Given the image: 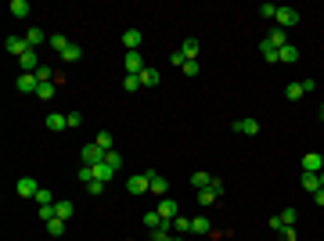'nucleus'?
Wrapping results in <instances>:
<instances>
[{"instance_id":"obj_1","label":"nucleus","mask_w":324,"mask_h":241,"mask_svg":"<svg viewBox=\"0 0 324 241\" xmlns=\"http://www.w3.org/2000/svg\"><path fill=\"white\" fill-rule=\"evenodd\" d=\"M148 65H144V58H141V51H126V58H123V72L126 76H141Z\"/></svg>"},{"instance_id":"obj_2","label":"nucleus","mask_w":324,"mask_h":241,"mask_svg":"<svg viewBox=\"0 0 324 241\" xmlns=\"http://www.w3.org/2000/svg\"><path fill=\"white\" fill-rule=\"evenodd\" d=\"M162 220H166V223H173L177 216H180V205H177V198H162V202H158V209H155Z\"/></svg>"},{"instance_id":"obj_3","label":"nucleus","mask_w":324,"mask_h":241,"mask_svg":"<svg viewBox=\"0 0 324 241\" xmlns=\"http://www.w3.org/2000/svg\"><path fill=\"white\" fill-rule=\"evenodd\" d=\"M79 155H83V166H101V162H105V148H98L94 141L79 151Z\"/></svg>"},{"instance_id":"obj_4","label":"nucleus","mask_w":324,"mask_h":241,"mask_svg":"<svg viewBox=\"0 0 324 241\" xmlns=\"http://www.w3.org/2000/svg\"><path fill=\"white\" fill-rule=\"evenodd\" d=\"M274 22H277V29H292L299 22V11L296 8H277V18Z\"/></svg>"},{"instance_id":"obj_5","label":"nucleus","mask_w":324,"mask_h":241,"mask_svg":"<svg viewBox=\"0 0 324 241\" xmlns=\"http://www.w3.org/2000/svg\"><path fill=\"white\" fill-rule=\"evenodd\" d=\"M15 87H18L22 94H36V87H40V79H36V72H22V76L15 79Z\"/></svg>"},{"instance_id":"obj_6","label":"nucleus","mask_w":324,"mask_h":241,"mask_svg":"<svg viewBox=\"0 0 324 241\" xmlns=\"http://www.w3.org/2000/svg\"><path fill=\"white\" fill-rule=\"evenodd\" d=\"M148 180H151V194H158V198H170V180L166 177H158V173H148Z\"/></svg>"},{"instance_id":"obj_7","label":"nucleus","mask_w":324,"mask_h":241,"mask_svg":"<svg viewBox=\"0 0 324 241\" xmlns=\"http://www.w3.org/2000/svg\"><path fill=\"white\" fill-rule=\"evenodd\" d=\"M148 187H151L148 173H137V177H130V180H126V191H130V194H144Z\"/></svg>"},{"instance_id":"obj_8","label":"nucleus","mask_w":324,"mask_h":241,"mask_svg":"<svg viewBox=\"0 0 324 241\" xmlns=\"http://www.w3.org/2000/svg\"><path fill=\"white\" fill-rule=\"evenodd\" d=\"M15 191H18L22 198H36V194H40V187H36V180H33V177H18Z\"/></svg>"},{"instance_id":"obj_9","label":"nucleus","mask_w":324,"mask_h":241,"mask_svg":"<svg viewBox=\"0 0 324 241\" xmlns=\"http://www.w3.org/2000/svg\"><path fill=\"white\" fill-rule=\"evenodd\" d=\"M324 169V158H320V151H310V155H303V173H320Z\"/></svg>"},{"instance_id":"obj_10","label":"nucleus","mask_w":324,"mask_h":241,"mask_svg":"<svg viewBox=\"0 0 324 241\" xmlns=\"http://www.w3.org/2000/svg\"><path fill=\"white\" fill-rule=\"evenodd\" d=\"M141 44H144L141 29H126V32H123V47H126V51H141Z\"/></svg>"},{"instance_id":"obj_11","label":"nucleus","mask_w":324,"mask_h":241,"mask_svg":"<svg viewBox=\"0 0 324 241\" xmlns=\"http://www.w3.org/2000/svg\"><path fill=\"white\" fill-rule=\"evenodd\" d=\"M234 130H238L241 137H256V133H260V123H256V119H238Z\"/></svg>"},{"instance_id":"obj_12","label":"nucleus","mask_w":324,"mask_h":241,"mask_svg":"<svg viewBox=\"0 0 324 241\" xmlns=\"http://www.w3.org/2000/svg\"><path fill=\"white\" fill-rule=\"evenodd\" d=\"M65 126H69V115H61V112H51V115H47V130L61 133Z\"/></svg>"},{"instance_id":"obj_13","label":"nucleus","mask_w":324,"mask_h":241,"mask_svg":"<svg viewBox=\"0 0 324 241\" xmlns=\"http://www.w3.org/2000/svg\"><path fill=\"white\" fill-rule=\"evenodd\" d=\"M25 51H33V47L25 44V36H22V40H18V36H8V54H18V58H22Z\"/></svg>"},{"instance_id":"obj_14","label":"nucleus","mask_w":324,"mask_h":241,"mask_svg":"<svg viewBox=\"0 0 324 241\" xmlns=\"http://www.w3.org/2000/svg\"><path fill=\"white\" fill-rule=\"evenodd\" d=\"M267 44H270L274 51H281V47H285V44H288V32H285V29H274V32L267 36Z\"/></svg>"},{"instance_id":"obj_15","label":"nucleus","mask_w":324,"mask_h":241,"mask_svg":"<svg viewBox=\"0 0 324 241\" xmlns=\"http://www.w3.org/2000/svg\"><path fill=\"white\" fill-rule=\"evenodd\" d=\"M79 58H83V47H79V44H69V47L61 51V61H65V65H72V61H79Z\"/></svg>"},{"instance_id":"obj_16","label":"nucleus","mask_w":324,"mask_h":241,"mask_svg":"<svg viewBox=\"0 0 324 241\" xmlns=\"http://www.w3.org/2000/svg\"><path fill=\"white\" fill-rule=\"evenodd\" d=\"M44 40H51V36H44V29H36V25H33V29H29V32H25V44H29V47H33V51H36V47H40V44H44Z\"/></svg>"},{"instance_id":"obj_17","label":"nucleus","mask_w":324,"mask_h":241,"mask_svg":"<svg viewBox=\"0 0 324 241\" xmlns=\"http://www.w3.org/2000/svg\"><path fill=\"white\" fill-rule=\"evenodd\" d=\"M90 169H94V180H101V184H108V180L115 177V169L105 166V162H101V166H90ZM94 180H90V184H94Z\"/></svg>"},{"instance_id":"obj_18","label":"nucleus","mask_w":324,"mask_h":241,"mask_svg":"<svg viewBox=\"0 0 324 241\" xmlns=\"http://www.w3.org/2000/svg\"><path fill=\"white\" fill-rule=\"evenodd\" d=\"M158 83H162L158 68H144V72H141V87H158Z\"/></svg>"},{"instance_id":"obj_19","label":"nucleus","mask_w":324,"mask_h":241,"mask_svg":"<svg viewBox=\"0 0 324 241\" xmlns=\"http://www.w3.org/2000/svg\"><path fill=\"white\" fill-rule=\"evenodd\" d=\"M180 54H184L187 61H198V40H184V44H180Z\"/></svg>"},{"instance_id":"obj_20","label":"nucleus","mask_w":324,"mask_h":241,"mask_svg":"<svg viewBox=\"0 0 324 241\" xmlns=\"http://www.w3.org/2000/svg\"><path fill=\"white\" fill-rule=\"evenodd\" d=\"M191 184H195V191H206V187H209V184H213V177H209V173H202V169H198V173H191Z\"/></svg>"},{"instance_id":"obj_21","label":"nucleus","mask_w":324,"mask_h":241,"mask_svg":"<svg viewBox=\"0 0 324 241\" xmlns=\"http://www.w3.org/2000/svg\"><path fill=\"white\" fill-rule=\"evenodd\" d=\"M277 61H285V65H288V61H299V51H296L292 44H285V47L277 51Z\"/></svg>"},{"instance_id":"obj_22","label":"nucleus","mask_w":324,"mask_h":241,"mask_svg":"<svg viewBox=\"0 0 324 241\" xmlns=\"http://www.w3.org/2000/svg\"><path fill=\"white\" fill-rule=\"evenodd\" d=\"M54 213H58V220H72V213H76V205L69 202V198H65V202H58L54 205Z\"/></svg>"},{"instance_id":"obj_23","label":"nucleus","mask_w":324,"mask_h":241,"mask_svg":"<svg viewBox=\"0 0 324 241\" xmlns=\"http://www.w3.org/2000/svg\"><path fill=\"white\" fill-rule=\"evenodd\" d=\"M299 180H303V187H306V191H320V173H303Z\"/></svg>"},{"instance_id":"obj_24","label":"nucleus","mask_w":324,"mask_h":241,"mask_svg":"<svg viewBox=\"0 0 324 241\" xmlns=\"http://www.w3.org/2000/svg\"><path fill=\"white\" fill-rule=\"evenodd\" d=\"M105 166H112V169L119 173V166H123V155H119L115 148H112V151H105Z\"/></svg>"},{"instance_id":"obj_25","label":"nucleus","mask_w":324,"mask_h":241,"mask_svg":"<svg viewBox=\"0 0 324 241\" xmlns=\"http://www.w3.org/2000/svg\"><path fill=\"white\" fill-rule=\"evenodd\" d=\"M162 223H166V220H162V216H158L155 209H151V213H144V227H148V230H158Z\"/></svg>"},{"instance_id":"obj_26","label":"nucleus","mask_w":324,"mask_h":241,"mask_svg":"<svg viewBox=\"0 0 324 241\" xmlns=\"http://www.w3.org/2000/svg\"><path fill=\"white\" fill-rule=\"evenodd\" d=\"M18 61H22V68H25V72H36V68H40V65H36V51H25Z\"/></svg>"},{"instance_id":"obj_27","label":"nucleus","mask_w":324,"mask_h":241,"mask_svg":"<svg viewBox=\"0 0 324 241\" xmlns=\"http://www.w3.org/2000/svg\"><path fill=\"white\" fill-rule=\"evenodd\" d=\"M8 11H11L15 18H25V15H29V4H25V0H11V8H8Z\"/></svg>"},{"instance_id":"obj_28","label":"nucleus","mask_w":324,"mask_h":241,"mask_svg":"<svg viewBox=\"0 0 324 241\" xmlns=\"http://www.w3.org/2000/svg\"><path fill=\"white\" fill-rule=\"evenodd\" d=\"M260 51H263V58H267V65H281V61H277V51H274V47L267 44V40H263V44H260Z\"/></svg>"},{"instance_id":"obj_29","label":"nucleus","mask_w":324,"mask_h":241,"mask_svg":"<svg viewBox=\"0 0 324 241\" xmlns=\"http://www.w3.org/2000/svg\"><path fill=\"white\" fill-rule=\"evenodd\" d=\"M303 94H306V90H303V83H288V87H285V97H288V101H299Z\"/></svg>"},{"instance_id":"obj_30","label":"nucleus","mask_w":324,"mask_h":241,"mask_svg":"<svg viewBox=\"0 0 324 241\" xmlns=\"http://www.w3.org/2000/svg\"><path fill=\"white\" fill-rule=\"evenodd\" d=\"M36 97H40V101H51V97H54V83H40V87H36Z\"/></svg>"},{"instance_id":"obj_31","label":"nucleus","mask_w":324,"mask_h":241,"mask_svg":"<svg viewBox=\"0 0 324 241\" xmlns=\"http://www.w3.org/2000/svg\"><path fill=\"white\" fill-rule=\"evenodd\" d=\"M191 230H195V234H209V220H206V216H195V220H191Z\"/></svg>"},{"instance_id":"obj_32","label":"nucleus","mask_w":324,"mask_h":241,"mask_svg":"<svg viewBox=\"0 0 324 241\" xmlns=\"http://www.w3.org/2000/svg\"><path fill=\"white\" fill-rule=\"evenodd\" d=\"M54 205H58V202H54ZM54 205H40V209H36V216L44 220V223H51V220L58 216V213H54Z\"/></svg>"},{"instance_id":"obj_33","label":"nucleus","mask_w":324,"mask_h":241,"mask_svg":"<svg viewBox=\"0 0 324 241\" xmlns=\"http://www.w3.org/2000/svg\"><path fill=\"white\" fill-rule=\"evenodd\" d=\"M198 202H202V205L209 209V205L216 202V191H213V187H206V191H198Z\"/></svg>"},{"instance_id":"obj_34","label":"nucleus","mask_w":324,"mask_h":241,"mask_svg":"<svg viewBox=\"0 0 324 241\" xmlns=\"http://www.w3.org/2000/svg\"><path fill=\"white\" fill-rule=\"evenodd\" d=\"M94 144H98V148H105V151H112V133H108V130H101V133L94 137Z\"/></svg>"},{"instance_id":"obj_35","label":"nucleus","mask_w":324,"mask_h":241,"mask_svg":"<svg viewBox=\"0 0 324 241\" xmlns=\"http://www.w3.org/2000/svg\"><path fill=\"white\" fill-rule=\"evenodd\" d=\"M187 230H191V220L187 216H177L173 220V234H187Z\"/></svg>"},{"instance_id":"obj_36","label":"nucleus","mask_w":324,"mask_h":241,"mask_svg":"<svg viewBox=\"0 0 324 241\" xmlns=\"http://www.w3.org/2000/svg\"><path fill=\"white\" fill-rule=\"evenodd\" d=\"M69 44H72V40H65V32H58V36H51V47H54L58 54H61V51H65Z\"/></svg>"},{"instance_id":"obj_37","label":"nucleus","mask_w":324,"mask_h":241,"mask_svg":"<svg viewBox=\"0 0 324 241\" xmlns=\"http://www.w3.org/2000/svg\"><path fill=\"white\" fill-rule=\"evenodd\" d=\"M61 230H65V220H58V216H54V220L47 223V234H51V237H58Z\"/></svg>"},{"instance_id":"obj_38","label":"nucleus","mask_w":324,"mask_h":241,"mask_svg":"<svg viewBox=\"0 0 324 241\" xmlns=\"http://www.w3.org/2000/svg\"><path fill=\"white\" fill-rule=\"evenodd\" d=\"M123 87H126L130 94H137V90H141V76H126V79H123Z\"/></svg>"},{"instance_id":"obj_39","label":"nucleus","mask_w":324,"mask_h":241,"mask_svg":"<svg viewBox=\"0 0 324 241\" xmlns=\"http://www.w3.org/2000/svg\"><path fill=\"white\" fill-rule=\"evenodd\" d=\"M277 220H281V227H296V209H285Z\"/></svg>"},{"instance_id":"obj_40","label":"nucleus","mask_w":324,"mask_h":241,"mask_svg":"<svg viewBox=\"0 0 324 241\" xmlns=\"http://www.w3.org/2000/svg\"><path fill=\"white\" fill-rule=\"evenodd\" d=\"M36 205H54V194L40 187V194H36Z\"/></svg>"},{"instance_id":"obj_41","label":"nucleus","mask_w":324,"mask_h":241,"mask_svg":"<svg viewBox=\"0 0 324 241\" xmlns=\"http://www.w3.org/2000/svg\"><path fill=\"white\" fill-rule=\"evenodd\" d=\"M36 79H40V83H51V79H54V72H51V68H44V65H40V68H36Z\"/></svg>"},{"instance_id":"obj_42","label":"nucleus","mask_w":324,"mask_h":241,"mask_svg":"<svg viewBox=\"0 0 324 241\" xmlns=\"http://www.w3.org/2000/svg\"><path fill=\"white\" fill-rule=\"evenodd\" d=\"M180 72H184V76H198V72H202V65H198V61H184V68H180Z\"/></svg>"},{"instance_id":"obj_43","label":"nucleus","mask_w":324,"mask_h":241,"mask_svg":"<svg viewBox=\"0 0 324 241\" xmlns=\"http://www.w3.org/2000/svg\"><path fill=\"white\" fill-rule=\"evenodd\" d=\"M260 15H263V18H277V4H263Z\"/></svg>"},{"instance_id":"obj_44","label":"nucleus","mask_w":324,"mask_h":241,"mask_svg":"<svg viewBox=\"0 0 324 241\" xmlns=\"http://www.w3.org/2000/svg\"><path fill=\"white\" fill-rule=\"evenodd\" d=\"M79 180L90 184V180H94V169H90V166H83V169H79Z\"/></svg>"},{"instance_id":"obj_45","label":"nucleus","mask_w":324,"mask_h":241,"mask_svg":"<svg viewBox=\"0 0 324 241\" xmlns=\"http://www.w3.org/2000/svg\"><path fill=\"white\" fill-rule=\"evenodd\" d=\"M170 61H173V65H177V68H184V61H187V58H184V54H180V51H173V54H170Z\"/></svg>"},{"instance_id":"obj_46","label":"nucleus","mask_w":324,"mask_h":241,"mask_svg":"<svg viewBox=\"0 0 324 241\" xmlns=\"http://www.w3.org/2000/svg\"><path fill=\"white\" fill-rule=\"evenodd\" d=\"M79 123H83V115H79V112H69V130L79 126Z\"/></svg>"},{"instance_id":"obj_47","label":"nucleus","mask_w":324,"mask_h":241,"mask_svg":"<svg viewBox=\"0 0 324 241\" xmlns=\"http://www.w3.org/2000/svg\"><path fill=\"white\" fill-rule=\"evenodd\" d=\"M281 241H296V227H285V230H281Z\"/></svg>"},{"instance_id":"obj_48","label":"nucleus","mask_w":324,"mask_h":241,"mask_svg":"<svg viewBox=\"0 0 324 241\" xmlns=\"http://www.w3.org/2000/svg\"><path fill=\"white\" fill-rule=\"evenodd\" d=\"M87 191H90V194H101V191H105V184H101V180H94V184H87Z\"/></svg>"},{"instance_id":"obj_49","label":"nucleus","mask_w":324,"mask_h":241,"mask_svg":"<svg viewBox=\"0 0 324 241\" xmlns=\"http://www.w3.org/2000/svg\"><path fill=\"white\" fill-rule=\"evenodd\" d=\"M313 202H317V205H324V187H320V191H313Z\"/></svg>"},{"instance_id":"obj_50","label":"nucleus","mask_w":324,"mask_h":241,"mask_svg":"<svg viewBox=\"0 0 324 241\" xmlns=\"http://www.w3.org/2000/svg\"><path fill=\"white\" fill-rule=\"evenodd\" d=\"M320 187H324V169H320Z\"/></svg>"},{"instance_id":"obj_51","label":"nucleus","mask_w":324,"mask_h":241,"mask_svg":"<svg viewBox=\"0 0 324 241\" xmlns=\"http://www.w3.org/2000/svg\"><path fill=\"white\" fill-rule=\"evenodd\" d=\"M320 119H324V105H320Z\"/></svg>"},{"instance_id":"obj_52","label":"nucleus","mask_w":324,"mask_h":241,"mask_svg":"<svg viewBox=\"0 0 324 241\" xmlns=\"http://www.w3.org/2000/svg\"><path fill=\"white\" fill-rule=\"evenodd\" d=\"M320 158H324V155H320Z\"/></svg>"}]
</instances>
